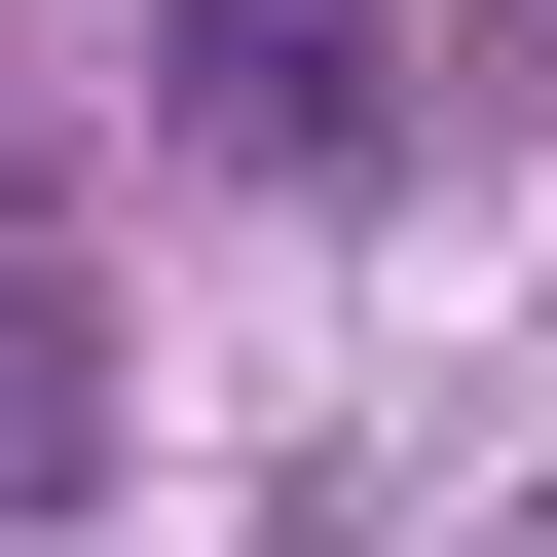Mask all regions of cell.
<instances>
[{
	"instance_id": "cell-1",
	"label": "cell",
	"mask_w": 557,
	"mask_h": 557,
	"mask_svg": "<svg viewBox=\"0 0 557 557\" xmlns=\"http://www.w3.org/2000/svg\"><path fill=\"white\" fill-rule=\"evenodd\" d=\"M186 149L372 186V149H409V0H186Z\"/></svg>"
}]
</instances>
